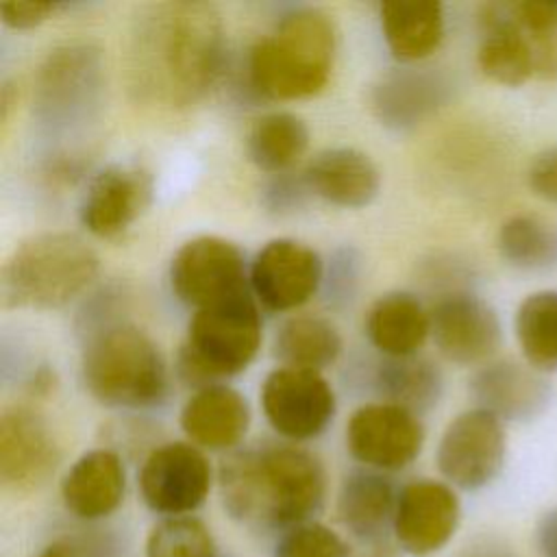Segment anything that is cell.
Returning <instances> with one entry per match:
<instances>
[{
	"instance_id": "6da1fadb",
	"label": "cell",
	"mask_w": 557,
	"mask_h": 557,
	"mask_svg": "<svg viewBox=\"0 0 557 557\" xmlns=\"http://www.w3.org/2000/svg\"><path fill=\"white\" fill-rule=\"evenodd\" d=\"M224 513L276 537L311 522L326 500V470L315 453L294 442H255L231 450L218 468Z\"/></svg>"
},
{
	"instance_id": "7a4b0ae2",
	"label": "cell",
	"mask_w": 557,
	"mask_h": 557,
	"mask_svg": "<svg viewBox=\"0 0 557 557\" xmlns=\"http://www.w3.org/2000/svg\"><path fill=\"white\" fill-rule=\"evenodd\" d=\"M131 57L139 94L159 104H191L220 78L222 17L207 2L157 4L137 24Z\"/></svg>"
},
{
	"instance_id": "3957f363",
	"label": "cell",
	"mask_w": 557,
	"mask_h": 557,
	"mask_svg": "<svg viewBox=\"0 0 557 557\" xmlns=\"http://www.w3.org/2000/svg\"><path fill=\"white\" fill-rule=\"evenodd\" d=\"M335 57L333 20L315 7H294L252 44L246 76L250 89L263 98L300 100L326 87Z\"/></svg>"
},
{
	"instance_id": "277c9868",
	"label": "cell",
	"mask_w": 557,
	"mask_h": 557,
	"mask_svg": "<svg viewBox=\"0 0 557 557\" xmlns=\"http://www.w3.org/2000/svg\"><path fill=\"white\" fill-rule=\"evenodd\" d=\"M81 379L91 398L113 409H150L170 392V372L159 346L131 322H104L89 331Z\"/></svg>"
},
{
	"instance_id": "5b68a950",
	"label": "cell",
	"mask_w": 557,
	"mask_h": 557,
	"mask_svg": "<svg viewBox=\"0 0 557 557\" xmlns=\"http://www.w3.org/2000/svg\"><path fill=\"white\" fill-rule=\"evenodd\" d=\"M100 259L76 233L52 231L20 242L0 274L7 309H61L96 281Z\"/></svg>"
},
{
	"instance_id": "8992f818",
	"label": "cell",
	"mask_w": 557,
	"mask_h": 557,
	"mask_svg": "<svg viewBox=\"0 0 557 557\" xmlns=\"http://www.w3.org/2000/svg\"><path fill=\"white\" fill-rule=\"evenodd\" d=\"M261 313L252 292L196 309L176 355V374L194 389L244 372L261 348Z\"/></svg>"
},
{
	"instance_id": "52a82bcc",
	"label": "cell",
	"mask_w": 557,
	"mask_h": 557,
	"mask_svg": "<svg viewBox=\"0 0 557 557\" xmlns=\"http://www.w3.org/2000/svg\"><path fill=\"white\" fill-rule=\"evenodd\" d=\"M507 455L505 424L494 413L472 407L455 416L435 450L442 479L461 492L487 487L503 470Z\"/></svg>"
},
{
	"instance_id": "ba28073f",
	"label": "cell",
	"mask_w": 557,
	"mask_h": 557,
	"mask_svg": "<svg viewBox=\"0 0 557 557\" xmlns=\"http://www.w3.org/2000/svg\"><path fill=\"white\" fill-rule=\"evenodd\" d=\"M211 483V463L191 442H165L152 448L137 472L141 503L161 518L194 516L205 505Z\"/></svg>"
},
{
	"instance_id": "9c48e42d",
	"label": "cell",
	"mask_w": 557,
	"mask_h": 557,
	"mask_svg": "<svg viewBox=\"0 0 557 557\" xmlns=\"http://www.w3.org/2000/svg\"><path fill=\"white\" fill-rule=\"evenodd\" d=\"M261 409L268 424L285 442L302 444L320 437L335 418L337 398L322 372L278 366L263 379Z\"/></svg>"
},
{
	"instance_id": "30bf717a",
	"label": "cell",
	"mask_w": 557,
	"mask_h": 557,
	"mask_svg": "<svg viewBox=\"0 0 557 557\" xmlns=\"http://www.w3.org/2000/svg\"><path fill=\"white\" fill-rule=\"evenodd\" d=\"M168 278L174 296L194 311L250 292L242 250L218 235H198L181 244Z\"/></svg>"
},
{
	"instance_id": "8fae6325",
	"label": "cell",
	"mask_w": 557,
	"mask_h": 557,
	"mask_svg": "<svg viewBox=\"0 0 557 557\" xmlns=\"http://www.w3.org/2000/svg\"><path fill=\"white\" fill-rule=\"evenodd\" d=\"M346 450L376 472H396L411 466L424 446V424L418 413L394 403L359 405L346 422Z\"/></svg>"
},
{
	"instance_id": "7c38bea8",
	"label": "cell",
	"mask_w": 557,
	"mask_h": 557,
	"mask_svg": "<svg viewBox=\"0 0 557 557\" xmlns=\"http://www.w3.org/2000/svg\"><path fill=\"white\" fill-rule=\"evenodd\" d=\"M324 283V261L318 250L292 237L265 242L248 265L255 300L268 311H292L311 300Z\"/></svg>"
},
{
	"instance_id": "4fadbf2b",
	"label": "cell",
	"mask_w": 557,
	"mask_h": 557,
	"mask_svg": "<svg viewBox=\"0 0 557 557\" xmlns=\"http://www.w3.org/2000/svg\"><path fill=\"white\" fill-rule=\"evenodd\" d=\"M102 85V57L91 44L54 48L35 78V107L50 124L74 122L85 115Z\"/></svg>"
},
{
	"instance_id": "5bb4252c",
	"label": "cell",
	"mask_w": 557,
	"mask_h": 557,
	"mask_svg": "<svg viewBox=\"0 0 557 557\" xmlns=\"http://www.w3.org/2000/svg\"><path fill=\"white\" fill-rule=\"evenodd\" d=\"M61 461V446L46 418L28 405H11L0 416V483L13 494H30L48 483Z\"/></svg>"
},
{
	"instance_id": "9a60e30c",
	"label": "cell",
	"mask_w": 557,
	"mask_h": 557,
	"mask_svg": "<svg viewBox=\"0 0 557 557\" xmlns=\"http://www.w3.org/2000/svg\"><path fill=\"white\" fill-rule=\"evenodd\" d=\"M461 522V500L453 485L416 479L398 490L394 540L411 557H431L446 548Z\"/></svg>"
},
{
	"instance_id": "2e32d148",
	"label": "cell",
	"mask_w": 557,
	"mask_h": 557,
	"mask_svg": "<svg viewBox=\"0 0 557 557\" xmlns=\"http://www.w3.org/2000/svg\"><path fill=\"white\" fill-rule=\"evenodd\" d=\"M431 337L440 355L457 366H483L500 346V320L481 296L453 292L431 309Z\"/></svg>"
},
{
	"instance_id": "e0dca14e",
	"label": "cell",
	"mask_w": 557,
	"mask_h": 557,
	"mask_svg": "<svg viewBox=\"0 0 557 557\" xmlns=\"http://www.w3.org/2000/svg\"><path fill=\"white\" fill-rule=\"evenodd\" d=\"M152 200V178L139 165L111 163L98 170L83 191L78 218L83 226L100 237L124 235Z\"/></svg>"
},
{
	"instance_id": "ac0fdd59",
	"label": "cell",
	"mask_w": 557,
	"mask_h": 557,
	"mask_svg": "<svg viewBox=\"0 0 557 557\" xmlns=\"http://www.w3.org/2000/svg\"><path fill=\"white\" fill-rule=\"evenodd\" d=\"M61 503L83 524H96L115 513L126 494V468L111 448L83 453L63 474Z\"/></svg>"
},
{
	"instance_id": "d6986e66",
	"label": "cell",
	"mask_w": 557,
	"mask_h": 557,
	"mask_svg": "<svg viewBox=\"0 0 557 557\" xmlns=\"http://www.w3.org/2000/svg\"><path fill=\"white\" fill-rule=\"evenodd\" d=\"M470 396L476 407L511 422L537 418L550 403V385L529 363L511 359L487 361L470 379Z\"/></svg>"
},
{
	"instance_id": "ffe728a7",
	"label": "cell",
	"mask_w": 557,
	"mask_h": 557,
	"mask_svg": "<svg viewBox=\"0 0 557 557\" xmlns=\"http://www.w3.org/2000/svg\"><path fill=\"white\" fill-rule=\"evenodd\" d=\"M250 405L242 392L226 383L196 389L178 413V424L194 446L231 453L239 448L250 429Z\"/></svg>"
},
{
	"instance_id": "44dd1931",
	"label": "cell",
	"mask_w": 557,
	"mask_h": 557,
	"mask_svg": "<svg viewBox=\"0 0 557 557\" xmlns=\"http://www.w3.org/2000/svg\"><path fill=\"white\" fill-rule=\"evenodd\" d=\"M309 194L342 209L368 207L381 189V172L363 150L337 146L315 152L302 168Z\"/></svg>"
},
{
	"instance_id": "7402d4cb",
	"label": "cell",
	"mask_w": 557,
	"mask_h": 557,
	"mask_svg": "<svg viewBox=\"0 0 557 557\" xmlns=\"http://www.w3.org/2000/svg\"><path fill=\"white\" fill-rule=\"evenodd\" d=\"M398 490L385 472L357 468L344 474L335 513L339 524L363 544H381L394 533Z\"/></svg>"
},
{
	"instance_id": "603a6c76",
	"label": "cell",
	"mask_w": 557,
	"mask_h": 557,
	"mask_svg": "<svg viewBox=\"0 0 557 557\" xmlns=\"http://www.w3.org/2000/svg\"><path fill=\"white\" fill-rule=\"evenodd\" d=\"M481 41L476 48L479 70L494 83L520 87L535 76V61L527 35L511 13L509 2H490L479 11Z\"/></svg>"
},
{
	"instance_id": "cb8c5ba5",
	"label": "cell",
	"mask_w": 557,
	"mask_h": 557,
	"mask_svg": "<svg viewBox=\"0 0 557 557\" xmlns=\"http://www.w3.org/2000/svg\"><path fill=\"white\" fill-rule=\"evenodd\" d=\"M363 329L383 357H413L431 335V313L418 296L387 292L370 305Z\"/></svg>"
},
{
	"instance_id": "d4e9b609",
	"label": "cell",
	"mask_w": 557,
	"mask_h": 557,
	"mask_svg": "<svg viewBox=\"0 0 557 557\" xmlns=\"http://www.w3.org/2000/svg\"><path fill=\"white\" fill-rule=\"evenodd\" d=\"M379 17L389 52L403 63L431 57L444 39L446 17L437 0H389L379 7Z\"/></svg>"
},
{
	"instance_id": "484cf974",
	"label": "cell",
	"mask_w": 557,
	"mask_h": 557,
	"mask_svg": "<svg viewBox=\"0 0 557 557\" xmlns=\"http://www.w3.org/2000/svg\"><path fill=\"white\" fill-rule=\"evenodd\" d=\"M272 348L281 366L322 372L339 359L344 342L331 320L298 313L281 322Z\"/></svg>"
},
{
	"instance_id": "4316f807",
	"label": "cell",
	"mask_w": 557,
	"mask_h": 557,
	"mask_svg": "<svg viewBox=\"0 0 557 557\" xmlns=\"http://www.w3.org/2000/svg\"><path fill=\"white\" fill-rule=\"evenodd\" d=\"M309 148V126L292 111L257 117L246 135L248 159L268 174L289 172Z\"/></svg>"
},
{
	"instance_id": "83f0119b",
	"label": "cell",
	"mask_w": 557,
	"mask_h": 557,
	"mask_svg": "<svg viewBox=\"0 0 557 557\" xmlns=\"http://www.w3.org/2000/svg\"><path fill=\"white\" fill-rule=\"evenodd\" d=\"M374 387L385 403L400 405L413 413H424L437 405L444 376L437 363L426 357H383L374 370Z\"/></svg>"
},
{
	"instance_id": "f1b7e54d",
	"label": "cell",
	"mask_w": 557,
	"mask_h": 557,
	"mask_svg": "<svg viewBox=\"0 0 557 557\" xmlns=\"http://www.w3.org/2000/svg\"><path fill=\"white\" fill-rule=\"evenodd\" d=\"M442 83L424 72H392L374 87L372 107L383 124L407 128L418 124L440 102Z\"/></svg>"
},
{
	"instance_id": "f546056e",
	"label": "cell",
	"mask_w": 557,
	"mask_h": 557,
	"mask_svg": "<svg viewBox=\"0 0 557 557\" xmlns=\"http://www.w3.org/2000/svg\"><path fill=\"white\" fill-rule=\"evenodd\" d=\"M496 248L505 263L522 272H548L557 268V224L535 215L507 218L496 235Z\"/></svg>"
},
{
	"instance_id": "4dcf8cb0",
	"label": "cell",
	"mask_w": 557,
	"mask_h": 557,
	"mask_svg": "<svg viewBox=\"0 0 557 557\" xmlns=\"http://www.w3.org/2000/svg\"><path fill=\"white\" fill-rule=\"evenodd\" d=\"M516 339L524 361L537 372L557 370V289L529 294L516 309Z\"/></svg>"
},
{
	"instance_id": "1f68e13d",
	"label": "cell",
	"mask_w": 557,
	"mask_h": 557,
	"mask_svg": "<svg viewBox=\"0 0 557 557\" xmlns=\"http://www.w3.org/2000/svg\"><path fill=\"white\" fill-rule=\"evenodd\" d=\"M144 557H224L211 529L196 516L161 518L146 535Z\"/></svg>"
},
{
	"instance_id": "d6a6232c",
	"label": "cell",
	"mask_w": 557,
	"mask_h": 557,
	"mask_svg": "<svg viewBox=\"0 0 557 557\" xmlns=\"http://www.w3.org/2000/svg\"><path fill=\"white\" fill-rule=\"evenodd\" d=\"M509 4L531 46L535 76L548 83L557 81V2L520 0Z\"/></svg>"
},
{
	"instance_id": "836d02e7",
	"label": "cell",
	"mask_w": 557,
	"mask_h": 557,
	"mask_svg": "<svg viewBox=\"0 0 557 557\" xmlns=\"http://www.w3.org/2000/svg\"><path fill=\"white\" fill-rule=\"evenodd\" d=\"M272 557H352V548L335 529L311 520L281 533Z\"/></svg>"
},
{
	"instance_id": "e575fe53",
	"label": "cell",
	"mask_w": 557,
	"mask_h": 557,
	"mask_svg": "<svg viewBox=\"0 0 557 557\" xmlns=\"http://www.w3.org/2000/svg\"><path fill=\"white\" fill-rule=\"evenodd\" d=\"M70 557H133L131 540L107 524H83L61 537H57Z\"/></svg>"
},
{
	"instance_id": "d590c367",
	"label": "cell",
	"mask_w": 557,
	"mask_h": 557,
	"mask_svg": "<svg viewBox=\"0 0 557 557\" xmlns=\"http://www.w3.org/2000/svg\"><path fill=\"white\" fill-rule=\"evenodd\" d=\"M357 281H359V259H357L355 250H350V248L337 250L331 261L329 274L324 272V283L331 294L329 300L333 305H344L346 300H350L355 294Z\"/></svg>"
},
{
	"instance_id": "8d00e7d4",
	"label": "cell",
	"mask_w": 557,
	"mask_h": 557,
	"mask_svg": "<svg viewBox=\"0 0 557 557\" xmlns=\"http://www.w3.org/2000/svg\"><path fill=\"white\" fill-rule=\"evenodd\" d=\"M309 194L302 174L294 176L292 172L285 174H274L265 187H263V205L270 211L276 213H285V211H294L296 207H300L305 202V196Z\"/></svg>"
},
{
	"instance_id": "74e56055",
	"label": "cell",
	"mask_w": 557,
	"mask_h": 557,
	"mask_svg": "<svg viewBox=\"0 0 557 557\" xmlns=\"http://www.w3.org/2000/svg\"><path fill=\"white\" fill-rule=\"evenodd\" d=\"M59 9L57 2H39V0H7L0 2V20L4 26L13 30H30L44 22H48Z\"/></svg>"
},
{
	"instance_id": "f35d334b",
	"label": "cell",
	"mask_w": 557,
	"mask_h": 557,
	"mask_svg": "<svg viewBox=\"0 0 557 557\" xmlns=\"http://www.w3.org/2000/svg\"><path fill=\"white\" fill-rule=\"evenodd\" d=\"M527 181L537 198L557 205V144L535 154L529 165Z\"/></svg>"
},
{
	"instance_id": "ab89813d",
	"label": "cell",
	"mask_w": 557,
	"mask_h": 557,
	"mask_svg": "<svg viewBox=\"0 0 557 557\" xmlns=\"http://www.w3.org/2000/svg\"><path fill=\"white\" fill-rule=\"evenodd\" d=\"M453 557H518L511 544L498 535H476L468 540Z\"/></svg>"
},
{
	"instance_id": "60d3db41",
	"label": "cell",
	"mask_w": 557,
	"mask_h": 557,
	"mask_svg": "<svg viewBox=\"0 0 557 557\" xmlns=\"http://www.w3.org/2000/svg\"><path fill=\"white\" fill-rule=\"evenodd\" d=\"M533 542L540 557H557V505L537 518Z\"/></svg>"
},
{
	"instance_id": "b9f144b4",
	"label": "cell",
	"mask_w": 557,
	"mask_h": 557,
	"mask_svg": "<svg viewBox=\"0 0 557 557\" xmlns=\"http://www.w3.org/2000/svg\"><path fill=\"white\" fill-rule=\"evenodd\" d=\"M35 557H70L65 546L59 540H52L44 550H39Z\"/></svg>"
},
{
	"instance_id": "7bdbcfd3",
	"label": "cell",
	"mask_w": 557,
	"mask_h": 557,
	"mask_svg": "<svg viewBox=\"0 0 557 557\" xmlns=\"http://www.w3.org/2000/svg\"><path fill=\"white\" fill-rule=\"evenodd\" d=\"M224 557H235V555H233V553H228V550H226V553H224Z\"/></svg>"
}]
</instances>
